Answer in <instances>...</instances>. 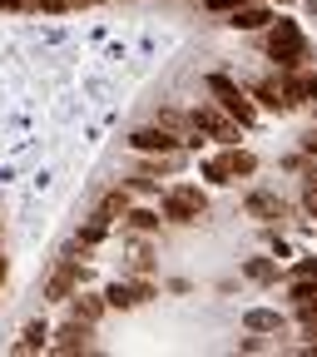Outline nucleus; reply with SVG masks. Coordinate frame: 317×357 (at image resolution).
I'll return each instance as SVG.
<instances>
[{"mask_svg":"<svg viewBox=\"0 0 317 357\" xmlns=\"http://www.w3.org/2000/svg\"><path fill=\"white\" fill-rule=\"evenodd\" d=\"M15 6H30V10H65V0H15Z\"/></svg>","mask_w":317,"mask_h":357,"instance_id":"22","label":"nucleus"},{"mask_svg":"<svg viewBox=\"0 0 317 357\" xmlns=\"http://www.w3.org/2000/svg\"><path fill=\"white\" fill-rule=\"evenodd\" d=\"M154 223H159V213H149V208H134V213H129V229H139V234L154 229Z\"/></svg>","mask_w":317,"mask_h":357,"instance_id":"21","label":"nucleus"},{"mask_svg":"<svg viewBox=\"0 0 317 357\" xmlns=\"http://www.w3.org/2000/svg\"><path fill=\"white\" fill-rule=\"evenodd\" d=\"M45 342H50V328H45V323H30V328L20 333V342H15V352H40Z\"/></svg>","mask_w":317,"mask_h":357,"instance_id":"14","label":"nucleus"},{"mask_svg":"<svg viewBox=\"0 0 317 357\" xmlns=\"http://www.w3.org/2000/svg\"><path fill=\"white\" fill-rule=\"evenodd\" d=\"M124 208H129V194H124V189L105 194V204H100V213H109V218H114V213H124Z\"/></svg>","mask_w":317,"mask_h":357,"instance_id":"20","label":"nucleus"},{"mask_svg":"<svg viewBox=\"0 0 317 357\" xmlns=\"http://www.w3.org/2000/svg\"><path fill=\"white\" fill-rule=\"evenodd\" d=\"M293 303H297L302 323H317V278H297L293 283Z\"/></svg>","mask_w":317,"mask_h":357,"instance_id":"9","label":"nucleus"},{"mask_svg":"<svg viewBox=\"0 0 317 357\" xmlns=\"http://www.w3.org/2000/svg\"><path fill=\"white\" fill-rule=\"evenodd\" d=\"M297 273H302V278H317V258H307V263L297 268Z\"/></svg>","mask_w":317,"mask_h":357,"instance_id":"26","label":"nucleus"},{"mask_svg":"<svg viewBox=\"0 0 317 357\" xmlns=\"http://www.w3.org/2000/svg\"><path fill=\"white\" fill-rule=\"evenodd\" d=\"M302 149H307V154H317V129H312L307 139H302Z\"/></svg>","mask_w":317,"mask_h":357,"instance_id":"27","label":"nucleus"},{"mask_svg":"<svg viewBox=\"0 0 317 357\" xmlns=\"http://www.w3.org/2000/svg\"><path fill=\"white\" fill-rule=\"evenodd\" d=\"M203 178H208V184H233V164H229V154L208 159V164H203Z\"/></svg>","mask_w":317,"mask_h":357,"instance_id":"16","label":"nucleus"},{"mask_svg":"<svg viewBox=\"0 0 317 357\" xmlns=\"http://www.w3.org/2000/svg\"><path fill=\"white\" fill-rule=\"evenodd\" d=\"M0 10H15V0H0Z\"/></svg>","mask_w":317,"mask_h":357,"instance_id":"30","label":"nucleus"},{"mask_svg":"<svg viewBox=\"0 0 317 357\" xmlns=\"http://www.w3.org/2000/svg\"><path fill=\"white\" fill-rule=\"evenodd\" d=\"M105 234H109V213H95V218H89V223H84V229H79V243L89 248V243H100Z\"/></svg>","mask_w":317,"mask_h":357,"instance_id":"18","label":"nucleus"},{"mask_svg":"<svg viewBox=\"0 0 317 357\" xmlns=\"http://www.w3.org/2000/svg\"><path fill=\"white\" fill-rule=\"evenodd\" d=\"M65 6H100V0H65Z\"/></svg>","mask_w":317,"mask_h":357,"instance_id":"29","label":"nucleus"},{"mask_svg":"<svg viewBox=\"0 0 317 357\" xmlns=\"http://www.w3.org/2000/svg\"><path fill=\"white\" fill-rule=\"evenodd\" d=\"M129 144L139 149V154H173V149H178V134L164 129V124H149V129H134Z\"/></svg>","mask_w":317,"mask_h":357,"instance_id":"4","label":"nucleus"},{"mask_svg":"<svg viewBox=\"0 0 317 357\" xmlns=\"http://www.w3.org/2000/svg\"><path fill=\"white\" fill-rule=\"evenodd\" d=\"M229 164H233V178H238V174H243V178H248V174H253V169H258V159H253V154H248V149H229Z\"/></svg>","mask_w":317,"mask_h":357,"instance_id":"19","label":"nucleus"},{"mask_svg":"<svg viewBox=\"0 0 317 357\" xmlns=\"http://www.w3.org/2000/svg\"><path fill=\"white\" fill-rule=\"evenodd\" d=\"M203 208H208V199H203L199 189H189V184L164 194V218H169V223H199Z\"/></svg>","mask_w":317,"mask_h":357,"instance_id":"3","label":"nucleus"},{"mask_svg":"<svg viewBox=\"0 0 317 357\" xmlns=\"http://www.w3.org/2000/svg\"><path fill=\"white\" fill-rule=\"evenodd\" d=\"M149 298H154L149 283H114V288L105 293V307H139V303H149Z\"/></svg>","mask_w":317,"mask_h":357,"instance_id":"6","label":"nucleus"},{"mask_svg":"<svg viewBox=\"0 0 317 357\" xmlns=\"http://www.w3.org/2000/svg\"><path fill=\"white\" fill-rule=\"evenodd\" d=\"M55 352H84L89 347V323H79V318H70L60 333H55V342H50Z\"/></svg>","mask_w":317,"mask_h":357,"instance_id":"8","label":"nucleus"},{"mask_svg":"<svg viewBox=\"0 0 317 357\" xmlns=\"http://www.w3.org/2000/svg\"><path fill=\"white\" fill-rule=\"evenodd\" d=\"M189 124H194L199 134H213V139H223V144H238V129L223 119L218 109H194V114H189Z\"/></svg>","mask_w":317,"mask_h":357,"instance_id":"5","label":"nucleus"},{"mask_svg":"<svg viewBox=\"0 0 317 357\" xmlns=\"http://www.w3.org/2000/svg\"><path fill=\"white\" fill-rule=\"evenodd\" d=\"M243 273H248L253 283H273V278H278V263H273V258H248Z\"/></svg>","mask_w":317,"mask_h":357,"instance_id":"15","label":"nucleus"},{"mask_svg":"<svg viewBox=\"0 0 317 357\" xmlns=\"http://www.w3.org/2000/svg\"><path fill=\"white\" fill-rule=\"evenodd\" d=\"M268 55H273L283 70H297L307 60V40H302L297 20H278L273 25V35H268Z\"/></svg>","mask_w":317,"mask_h":357,"instance_id":"1","label":"nucleus"},{"mask_svg":"<svg viewBox=\"0 0 317 357\" xmlns=\"http://www.w3.org/2000/svg\"><path fill=\"white\" fill-rule=\"evenodd\" d=\"M233 6H243V0H208V10H233Z\"/></svg>","mask_w":317,"mask_h":357,"instance_id":"25","label":"nucleus"},{"mask_svg":"<svg viewBox=\"0 0 317 357\" xmlns=\"http://www.w3.org/2000/svg\"><path fill=\"white\" fill-rule=\"evenodd\" d=\"M208 95H218V109L229 114V119H238V124H253V119H258V105L243 95V89H238L233 79H223V75H208Z\"/></svg>","mask_w":317,"mask_h":357,"instance_id":"2","label":"nucleus"},{"mask_svg":"<svg viewBox=\"0 0 317 357\" xmlns=\"http://www.w3.org/2000/svg\"><path fill=\"white\" fill-rule=\"evenodd\" d=\"M75 318L95 328V323L105 318V298H89V293H84V298H75Z\"/></svg>","mask_w":317,"mask_h":357,"instance_id":"12","label":"nucleus"},{"mask_svg":"<svg viewBox=\"0 0 317 357\" xmlns=\"http://www.w3.org/2000/svg\"><path fill=\"white\" fill-rule=\"evenodd\" d=\"M268 20H273V15H268L263 6H233V20H229V25H233V30H263Z\"/></svg>","mask_w":317,"mask_h":357,"instance_id":"10","label":"nucleus"},{"mask_svg":"<svg viewBox=\"0 0 317 357\" xmlns=\"http://www.w3.org/2000/svg\"><path fill=\"white\" fill-rule=\"evenodd\" d=\"M243 323H248L253 333H278V328H283V318H278V312H273V307H253V312H248V318H243Z\"/></svg>","mask_w":317,"mask_h":357,"instance_id":"13","label":"nucleus"},{"mask_svg":"<svg viewBox=\"0 0 317 357\" xmlns=\"http://www.w3.org/2000/svg\"><path fill=\"white\" fill-rule=\"evenodd\" d=\"M159 124H164V129H184V114H173V109H164V114H159Z\"/></svg>","mask_w":317,"mask_h":357,"instance_id":"23","label":"nucleus"},{"mask_svg":"<svg viewBox=\"0 0 317 357\" xmlns=\"http://www.w3.org/2000/svg\"><path fill=\"white\" fill-rule=\"evenodd\" d=\"M79 283V258H70V263H60L55 273H50V283H45V298H70V288Z\"/></svg>","mask_w":317,"mask_h":357,"instance_id":"7","label":"nucleus"},{"mask_svg":"<svg viewBox=\"0 0 317 357\" xmlns=\"http://www.w3.org/2000/svg\"><path fill=\"white\" fill-rule=\"evenodd\" d=\"M302 199H307V208L317 213V178H307V194H302Z\"/></svg>","mask_w":317,"mask_h":357,"instance_id":"24","label":"nucleus"},{"mask_svg":"<svg viewBox=\"0 0 317 357\" xmlns=\"http://www.w3.org/2000/svg\"><path fill=\"white\" fill-rule=\"evenodd\" d=\"M248 213L263 218V223H273V218H283V204L273 194H248Z\"/></svg>","mask_w":317,"mask_h":357,"instance_id":"11","label":"nucleus"},{"mask_svg":"<svg viewBox=\"0 0 317 357\" xmlns=\"http://www.w3.org/2000/svg\"><path fill=\"white\" fill-rule=\"evenodd\" d=\"M6 278H10V263H6V258H0V283H6Z\"/></svg>","mask_w":317,"mask_h":357,"instance_id":"28","label":"nucleus"},{"mask_svg":"<svg viewBox=\"0 0 317 357\" xmlns=\"http://www.w3.org/2000/svg\"><path fill=\"white\" fill-rule=\"evenodd\" d=\"M253 95H258V105H263V109H288V100H283V89H278L273 79H263V84L253 89Z\"/></svg>","mask_w":317,"mask_h":357,"instance_id":"17","label":"nucleus"}]
</instances>
